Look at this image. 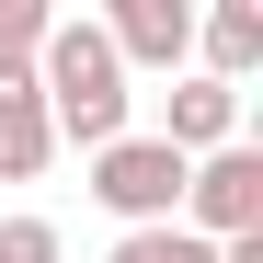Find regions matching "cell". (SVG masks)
Here are the masks:
<instances>
[{"label":"cell","mask_w":263,"mask_h":263,"mask_svg":"<svg viewBox=\"0 0 263 263\" xmlns=\"http://www.w3.org/2000/svg\"><path fill=\"white\" fill-rule=\"evenodd\" d=\"M34 92H46V126L58 149H115L138 92H126V69L103 46V23H46V46H34Z\"/></svg>","instance_id":"1"},{"label":"cell","mask_w":263,"mask_h":263,"mask_svg":"<svg viewBox=\"0 0 263 263\" xmlns=\"http://www.w3.org/2000/svg\"><path fill=\"white\" fill-rule=\"evenodd\" d=\"M92 206L126 217V229H172V217H183V160L126 126L115 149H92Z\"/></svg>","instance_id":"2"},{"label":"cell","mask_w":263,"mask_h":263,"mask_svg":"<svg viewBox=\"0 0 263 263\" xmlns=\"http://www.w3.org/2000/svg\"><path fill=\"white\" fill-rule=\"evenodd\" d=\"M172 229H195V240H252V229H263V149L229 138V149L183 160V217H172Z\"/></svg>","instance_id":"3"},{"label":"cell","mask_w":263,"mask_h":263,"mask_svg":"<svg viewBox=\"0 0 263 263\" xmlns=\"http://www.w3.org/2000/svg\"><path fill=\"white\" fill-rule=\"evenodd\" d=\"M103 46H115V69H183L195 58V0H115Z\"/></svg>","instance_id":"4"},{"label":"cell","mask_w":263,"mask_h":263,"mask_svg":"<svg viewBox=\"0 0 263 263\" xmlns=\"http://www.w3.org/2000/svg\"><path fill=\"white\" fill-rule=\"evenodd\" d=\"M149 138H160L172 160H206V149H229V138H240V92H229V80H172V115L149 126Z\"/></svg>","instance_id":"5"},{"label":"cell","mask_w":263,"mask_h":263,"mask_svg":"<svg viewBox=\"0 0 263 263\" xmlns=\"http://www.w3.org/2000/svg\"><path fill=\"white\" fill-rule=\"evenodd\" d=\"M46 160H58L46 92H34V69H0V183H34Z\"/></svg>","instance_id":"6"},{"label":"cell","mask_w":263,"mask_h":263,"mask_svg":"<svg viewBox=\"0 0 263 263\" xmlns=\"http://www.w3.org/2000/svg\"><path fill=\"white\" fill-rule=\"evenodd\" d=\"M195 80H229V92H240V80L263 69V0H217V12H195Z\"/></svg>","instance_id":"7"},{"label":"cell","mask_w":263,"mask_h":263,"mask_svg":"<svg viewBox=\"0 0 263 263\" xmlns=\"http://www.w3.org/2000/svg\"><path fill=\"white\" fill-rule=\"evenodd\" d=\"M103 263H217V240H195V229H126Z\"/></svg>","instance_id":"8"},{"label":"cell","mask_w":263,"mask_h":263,"mask_svg":"<svg viewBox=\"0 0 263 263\" xmlns=\"http://www.w3.org/2000/svg\"><path fill=\"white\" fill-rule=\"evenodd\" d=\"M46 0H0V69H34V46H46Z\"/></svg>","instance_id":"9"},{"label":"cell","mask_w":263,"mask_h":263,"mask_svg":"<svg viewBox=\"0 0 263 263\" xmlns=\"http://www.w3.org/2000/svg\"><path fill=\"white\" fill-rule=\"evenodd\" d=\"M0 263H58V217H0Z\"/></svg>","instance_id":"10"}]
</instances>
